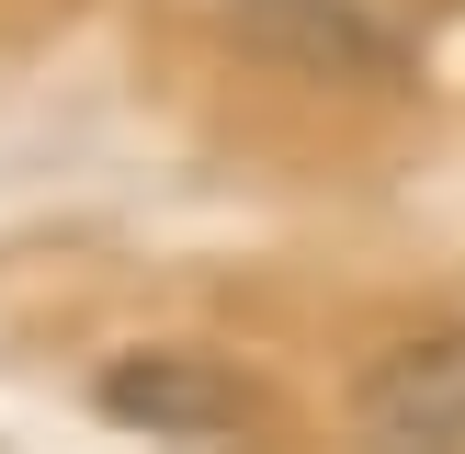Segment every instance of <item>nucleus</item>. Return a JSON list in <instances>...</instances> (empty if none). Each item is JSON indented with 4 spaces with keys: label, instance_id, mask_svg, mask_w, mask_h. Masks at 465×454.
<instances>
[{
    "label": "nucleus",
    "instance_id": "nucleus-1",
    "mask_svg": "<svg viewBox=\"0 0 465 454\" xmlns=\"http://www.w3.org/2000/svg\"><path fill=\"white\" fill-rule=\"evenodd\" d=\"M227 45L307 91H409L420 45L375 0H227Z\"/></svg>",
    "mask_w": 465,
    "mask_h": 454
},
{
    "label": "nucleus",
    "instance_id": "nucleus-2",
    "mask_svg": "<svg viewBox=\"0 0 465 454\" xmlns=\"http://www.w3.org/2000/svg\"><path fill=\"white\" fill-rule=\"evenodd\" d=\"M91 409H103L114 431H148V443H216V431H250L262 420V386L239 375V363L216 352H114L103 386H91Z\"/></svg>",
    "mask_w": 465,
    "mask_h": 454
},
{
    "label": "nucleus",
    "instance_id": "nucleus-3",
    "mask_svg": "<svg viewBox=\"0 0 465 454\" xmlns=\"http://www.w3.org/2000/svg\"><path fill=\"white\" fill-rule=\"evenodd\" d=\"M352 431L363 443H431V454L465 443V318L454 330H409L363 363L352 375Z\"/></svg>",
    "mask_w": 465,
    "mask_h": 454
}]
</instances>
